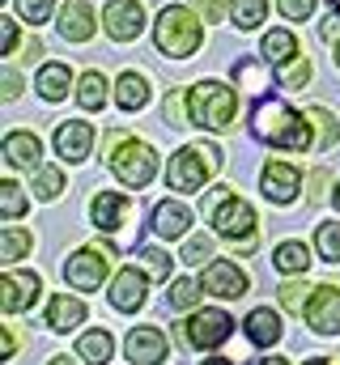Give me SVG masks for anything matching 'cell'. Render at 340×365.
Masks as SVG:
<instances>
[{
  "label": "cell",
  "mask_w": 340,
  "mask_h": 365,
  "mask_svg": "<svg viewBox=\"0 0 340 365\" xmlns=\"http://www.w3.org/2000/svg\"><path fill=\"white\" fill-rule=\"evenodd\" d=\"M251 132L255 140H268L276 149H311V128H306V115H298L289 102L281 98H259L251 110Z\"/></svg>",
  "instance_id": "6da1fadb"
},
{
  "label": "cell",
  "mask_w": 340,
  "mask_h": 365,
  "mask_svg": "<svg viewBox=\"0 0 340 365\" xmlns=\"http://www.w3.org/2000/svg\"><path fill=\"white\" fill-rule=\"evenodd\" d=\"M154 43H158V51L170 56V60H191L200 51V43H204L200 13H191L183 4H166L158 13V21H154Z\"/></svg>",
  "instance_id": "7a4b0ae2"
},
{
  "label": "cell",
  "mask_w": 340,
  "mask_h": 365,
  "mask_svg": "<svg viewBox=\"0 0 340 365\" xmlns=\"http://www.w3.org/2000/svg\"><path fill=\"white\" fill-rule=\"evenodd\" d=\"M239 115V93L221 81H200L187 90V123L191 128H209V132H226L234 128Z\"/></svg>",
  "instance_id": "3957f363"
},
{
  "label": "cell",
  "mask_w": 340,
  "mask_h": 365,
  "mask_svg": "<svg viewBox=\"0 0 340 365\" xmlns=\"http://www.w3.org/2000/svg\"><path fill=\"white\" fill-rule=\"evenodd\" d=\"M221 170V149L217 145H183L174 158H170V170H166V187L170 191H200L209 175Z\"/></svg>",
  "instance_id": "277c9868"
},
{
  "label": "cell",
  "mask_w": 340,
  "mask_h": 365,
  "mask_svg": "<svg viewBox=\"0 0 340 365\" xmlns=\"http://www.w3.org/2000/svg\"><path fill=\"white\" fill-rule=\"evenodd\" d=\"M111 170H115V179L124 182V187H145V182L158 175V153H154V145H145V140H124L115 153H111Z\"/></svg>",
  "instance_id": "5b68a950"
},
{
  "label": "cell",
  "mask_w": 340,
  "mask_h": 365,
  "mask_svg": "<svg viewBox=\"0 0 340 365\" xmlns=\"http://www.w3.org/2000/svg\"><path fill=\"white\" fill-rule=\"evenodd\" d=\"M209 221H213V230L221 234V238H255V208L247 200H239V195H226L213 212H209Z\"/></svg>",
  "instance_id": "8992f818"
},
{
  "label": "cell",
  "mask_w": 340,
  "mask_h": 365,
  "mask_svg": "<svg viewBox=\"0 0 340 365\" xmlns=\"http://www.w3.org/2000/svg\"><path fill=\"white\" fill-rule=\"evenodd\" d=\"M106 268H111V255L85 247V251H77V255H69V264H64V280H69L77 293H94V289H102Z\"/></svg>",
  "instance_id": "52a82bcc"
},
{
  "label": "cell",
  "mask_w": 340,
  "mask_h": 365,
  "mask_svg": "<svg viewBox=\"0 0 340 365\" xmlns=\"http://www.w3.org/2000/svg\"><path fill=\"white\" fill-rule=\"evenodd\" d=\"M230 331H234V319L226 310H196L187 319V344L196 349H217L230 340Z\"/></svg>",
  "instance_id": "ba28073f"
},
{
  "label": "cell",
  "mask_w": 340,
  "mask_h": 365,
  "mask_svg": "<svg viewBox=\"0 0 340 365\" xmlns=\"http://www.w3.org/2000/svg\"><path fill=\"white\" fill-rule=\"evenodd\" d=\"M102 26H106V34L115 43H128V38H136L145 30V4L141 0H111L102 9Z\"/></svg>",
  "instance_id": "9c48e42d"
},
{
  "label": "cell",
  "mask_w": 340,
  "mask_h": 365,
  "mask_svg": "<svg viewBox=\"0 0 340 365\" xmlns=\"http://www.w3.org/2000/svg\"><path fill=\"white\" fill-rule=\"evenodd\" d=\"M124 353L136 365H162L170 353V340L162 327H132L128 340H124Z\"/></svg>",
  "instance_id": "30bf717a"
},
{
  "label": "cell",
  "mask_w": 340,
  "mask_h": 365,
  "mask_svg": "<svg viewBox=\"0 0 340 365\" xmlns=\"http://www.w3.org/2000/svg\"><path fill=\"white\" fill-rule=\"evenodd\" d=\"M306 323L319 331V336H336L340 331V289L336 284H319L306 302Z\"/></svg>",
  "instance_id": "8fae6325"
},
{
  "label": "cell",
  "mask_w": 340,
  "mask_h": 365,
  "mask_svg": "<svg viewBox=\"0 0 340 365\" xmlns=\"http://www.w3.org/2000/svg\"><path fill=\"white\" fill-rule=\"evenodd\" d=\"M39 293H43V280L34 272H4L0 276V306H4L9 314L30 310Z\"/></svg>",
  "instance_id": "7c38bea8"
},
{
  "label": "cell",
  "mask_w": 340,
  "mask_h": 365,
  "mask_svg": "<svg viewBox=\"0 0 340 365\" xmlns=\"http://www.w3.org/2000/svg\"><path fill=\"white\" fill-rule=\"evenodd\" d=\"M200 284L213 297H243L247 293V272L239 264H230V259H213L204 268V276H200Z\"/></svg>",
  "instance_id": "4fadbf2b"
},
{
  "label": "cell",
  "mask_w": 340,
  "mask_h": 365,
  "mask_svg": "<svg viewBox=\"0 0 340 365\" xmlns=\"http://www.w3.org/2000/svg\"><path fill=\"white\" fill-rule=\"evenodd\" d=\"M264 195L272 200V204H294V195H298V187H302V175H298V166H289V162H268L264 166Z\"/></svg>",
  "instance_id": "5bb4252c"
},
{
  "label": "cell",
  "mask_w": 340,
  "mask_h": 365,
  "mask_svg": "<svg viewBox=\"0 0 340 365\" xmlns=\"http://www.w3.org/2000/svg\"><path fill=\"white\" fill-rule=\"evenodd\" d=\"M89 145H94V128L85 119H64L56 128V153L64 162H85L89 158Z\"/></svg>",
  "instance_id": "9a60e30c"
},
{
  "label": "cell",
  "mask_w": 340,
  "mask_h": 365,
  "mask_svg": "<svg viewBox=\"0 0 340 365\" xmlns=\"http://www.w3.org/2000/svg\"><path fill=\"white\" fill-rule=\"evenodd\" d=\"M128 212H132V200L119 195V191H98L94 204H89V217H94V225H98L102 234H115V230L128 221Z\"/></svg>",
  "instance_id": "2e32d148"
},
{
  "label": "cell",
  "mask_w": 340,
  "mask_h": 365,
  "mask_svg": "<svg viewBox=\"0 0 340 365\" xmlns=\"http://www.w3.org/2000/svg\"><path fill=\"white\" fill-rule=\"evenodd\" d=\"M145 280H149V272L145 268H124V272L111 280V306L115 310H141L145 306Z\"/></svg>",
  "instance_id": "e0dca14e"
},
{
  "label": "cell",
  "mask_w": 340,
  "mask_h": 365,
  "mask_svg": "<svg viewBox=\"0 0 340 365\" xmlns=\"http://www.w3.org/2000/svg\"><path fill=\"white\" fill-rule=\"evenodd\" d=\"M60 34L69 38V43H89L94 38V30H98V17H94V9L81 4V0H73V4H64L60 9Z\"/></svg>",
  "instance_id": "ac0fdd59"
},
{
  "label": "cell",
  "mask_w": 340,
  "mask_h": 365,
  "mask_svg": "<svg viewBox=\"0 0 340 365\" xmlns=\"http://www.w3.org/2000/svg\"><path fill=\"white\" fill-rule=\"evenodd\" d=\"M39 158H43V145L34 132H9L4 136V162L13 170H39Z\"/></svg>",
  "instance_id": "d6986e66"
},
{
  "label": "cell",
  "mask_w": 340,
  "mask_h": 365,
  "mask_svg": "<svg viewBox=\"0 0 340 365\" xmlns=\"http://www.w3.org/2000/svg\"><path fill=\"white\" fill-rule=\"evenodd\" d=\"M187 225H191V212H187V204H179V200H162L158 208H154V234L158 238H183L187 234Z\"/></svg>",
  "instance_id": "ffe728a7"
},
{
  "label": "cell",
  "mask_w": 340,
  "mask_h": 365,
  "mask_svg": "<svg viewBox=\"0 0 340 365\" xmlns=\"http://www.w3.org/2000/svg\"><path fill=\"white\" fill-rule=\"evenodd\" d=\"M243 327H247V340L259 344V349H268V344H276V340H281V314H276V310H268V306L251 310Z\"/></svg>",
  "instance_id": "44dd1931"
},
{
  "label": "cell",
  "mask_w": 340,
  "mask_h": 365,
  "mask_svg": "<svg viewBox=\"0 0 340 365\" xmlns=\"http://www.w3.org/2000/svg\"><path fill=\"white\" fill-rule=\"evenodd\" d=\"M85 319V306L77 297H69V293H56L51 302H47V327L51 331H69V327H81Z\"/></svg>",
  "instance_id": "7402d4cb"
},
{
  "label": "cell",
  "mask_w": 340,
  "mask_h": 365,
  "mask_svg": "<svg viewBox=\"0 0 340 365\" xmlns=\"http://www.w3.org/2000/svg\"><path fill=\"white\" fill-rule=\"evenodd\" d=\"M73 86V73H69V64H60V60H51V64H43L39 68V81H34V90L43 93L47 102H60L64 93Z\"/></svg>",
  "instance_id": "603a6c76"
},
{
  "label": "cell",
  "mask_w": 340,
  "mask_h": 365,
  "mask_svg": "<svg viewBox=\"0 0 340 365\" xmlns=\"http://www.w3.org/2000/svg\"><path fill=\"white\" fill-rule=\"evenodd\" d=\"M259 51H264V64L281 68V64H289V60L298 56V38H294L289 30H268L264 43H259Z\"/></svg>",
  "instance_id": "cb8c5ba5"
},
{
  "label": "cell",
  "mask_w": 340,
  "mask_h": 365,
  "mask_svg": "<svg viewBox=\"0 0 340 365\" xmlns=\"http://www.w3.org/2000/svg\"><path fill=\"white\" fill-rule=\"evenodd\" d=\"M111 353H115V344H111V331H106V327L85 331L81 340H77V357H81L85 365H106Z\"/></svg>",
  "instance_id": "d4e9b609"
},
{
  "label": "cell",
  "mask_w": 340,
  "mask_h": 365,
  "mask_svg": "<svg viewBox=\"0 0 340 365\" xmlns=\"http://www.w3.org/2000/svg\"><path fill=\"white\" fill-rule=\"evenodd\" d=\"M115 102H119V110H141L149 102V81L141 73H124L115 86Z\"/></svg>",
  "instance_id": "484cf974"
},
{
  "label": "cell",
  "mask_w": 340,
  "mask_h": 365,
  "mask_svg": "<svg viewBox=\"0 0 340 365\" xmlns=\"http://www.w3.org/2000/svg\"><path fill=\"white\" fill-rule=\"evenodd\" d=\"M34 247V234L21 230V225H4L0 230V259L13 264V259H26V251Z\"/></svg>",
  "instance_id": "4316f807"
},
{
  "label": "cell",
  "mask_w": 340,
  "mask_h": 365,
  "mask_svg": "<svg viewBox=\"0 0 340 365\" xmlns=\"http://www.w3.org/2000/svg\"><path fill=\"white\" fill-rule=\"evenodd\" d=\"M106 77L98 73V68H89L81 73V81H77V102H81L85 110H102V102H106Z\"/></svg>",
  "instance_id": "83f0119b"
},
{
  "label": "cell",
  "mask_w": 340,
  "mask_h": 365,
  "mask_svg": "<svg viewBox=\"0 0 340 365\" xmlns=\"http://www.w3.org/2000/svg\"><path fill=\"white\" fill-rule=\"evenodd\" d=\"M272 264L281 268V272H306L311 268V255H306V242H281L276 247V255H272Z\"/></svg>",
  "instance_id": "f1b7e54d"
},
{
  "label": "cell",
  "mask_w": 340,
  "mask_h": 365,
  "mask_svg": "<svg viewBox=\"0 0 340 365\" xmlns=\"http://www.w3.org/2000/svg\"><path fill=\"white\" fill-rule=\"evenodd\" d=\"M272 64H259V60H239L234 64V81H239V90H268V81H272V73H268Z\"/></svg>",
  "instance_id": "f546056e"
},
{
  "label": "cell",
  "mask_w": 340,
  "mask_h": 365,
  "mask_svg": "<svg viewBox=\"0 0 340 365\" xmlns=\"http://www.w3.org/2000/svg\"><path fill=\"white\" fill-rule=\"evenodd\" d=\"M230 17L239 30H255L268 17V0H230Z\"/></svg>",
  "instance_id": "4dcf8cb0"
},
{
  "label": "cell",
  "mask_w": 340,
  "mask_h": 365,
  "mask_svg": "<svg viewBox=\"0 0 340 365\" xmlns=\"http://www.w3.org/2000/svg\"><path fill=\"white\" fill-rule=\"evenodd\" d=\"M306 81H311V60H306V56H294L289 64L276 68V86H281V90H302Z\"/></svg>",
  "instance_id": "1f68e13d"
},
{
  "label": "cell",
  "mask_w": 340,
  "mask_h": 365,
  "mask_svg": "<svg viewBox=\"0 0 340 365\" xmlns=\"http://www.w3.org/2000/svg\"><path fill=\"white\" fill-rule=\"evenodd\" d=\"M315 251H319L328 264H340V221H319V230H315Z\"/></svg>",
  "instance_id": "d6a6232c"
},
{
  "label": "cell",
  "mask_w": 340,
  "mask_h": 365,
  "mask_svg": "<svg viewBox=\"0 0 340 365\" xmlns=\"http://www.w3.org/2000/svg\"><path fill=\"white\" fill-rule=\"evenodd\" d=\"M306 119L315 123V145H319V149H332V145H336V119H332V110L306 106Z\"/></svg>",
  "instance_id": "836d02e7"
},
{
  "label": "cell",
  "mask_w": 340,
  "mask_h": 365,
  "mask_svg": "<svg viewBox=\"0 0 340 365\" xmlns=\"http://www.w3.org/2000/svg\"><path fill=\"white\" fill-rule=\"evenodd\" d=\"M200 289H204L200 280H187V276H183V280H174V284H170V293H166V306H170V310H191V306L200 302Z\"/></svg>",
  "instance_id": "e575fe53"
},
{
  "label": "cell",
  "mask_w": 340,
  "mask_h": 365,
  "mask_svg": "<svg viewBox=\"0 0 340 365\" xmlns=\"http://www.w3.org/2000/svg\"><path fill=\"white\" fill-rule=\"evenodd\" d=\"M64 191V170L60 166H39L34 170V195L39 200H56Z\"/></svg>",
  "instance_id": "d590c367"
},
{
  "label": "cell",
  "mask_w": 340,
  "mask_h": 365,
  "mask_svg": "<svg viewBox=\"0 0 340 365\" xmlns=\"http://www.w3.org/2000/svg\"><path fill=\"white\" fill-rule=\"evenodd\" d=\"M136 264L154 276V280H166L170 276V255L158 251V247H141V251H136Z\"/></svg>",
  "instance_id": "8d00e7d4"
},
{
  "label": "cell",
  "mask_w": 340,
  "mask_h": 365,
  "mask_svg": "<svg viewBox=\"0 0 340 365\" xmlns=\"http://www.w3.org/2000/svg\"><path fill=\"white\" fill-rule=\"evenodd\" d=\"M0 212H4V221H17L26 212V195L17 182H0Z\"/></svg>",
  "instance_id": "74e56055"
},
{
  "label": "cell",
  "mask_w": 340,
  "mask_h": 365,
  "mask_svg": "<svg viewBox=\"0 0 340 365\" xmlns=\"http://www.w3.org/2000/svg\"><path fill=\"white\" fill-rule=\"evenodd\" d=\"M209 255H213V238L209 234H191L183 242V264H204Z\"/></svg>",
  "instance_id": "f35d334b"
},
{
  "label": "cell",
  "mask_w": 340,
  "mask_h": 365,
  "mask_svg": "<svg viewBox=\"0 0 340 365\" xmlns=\"http://www.w3.org/2000/svg\"><path fill=\"white\" fill-rule=\"evenodd\" d=\"M276 293H281V306L285 310H306V284L302 280H285Z\"/></svg>",
  "instance_id": "ab89813d"
},
{
  "label": "cell",
  "mask_w": 340,
  "mask_h": 365,
  "mask_svg": "<svg viewBox=\"0 0 340 365\" xmlns=\"http://www.w3.org/2000/svg\"><path fill=\"white\" fill-rule=\"evenodd\" d=\"M17 13H21V21H47L51 17V0H17Z\"/></svg>",
  "instance_id": "60d3db41"
},
{
  "label": "cell",
  "mask_w": 340,
  "mask_h": 365,
  "mask_svg": "<svg viewBox=\"0 0 340 365\" xmlns=\"http://www.w3.org/2000/svg\"><path fill=\"white\" fill-rule=\"evenodd\" d=\"M276 9H281V17H289V21H306V17L315 13V0H276Z\"/></svg>",
  "instance_id": "b9f144b4"
},
{
  "label": "cell",
  "mask_w": 340,
  "mask_h": 365,
  "mask_svg": "<svg viewBox=\"0 0 340 365\" xmlns=\"http://www.w3.org/2000/svg\"><path fill=\"white\" fill-rule=\"evenodd\" d=\"M191 9H196L204 21H221V17H226V0H191Z\"/></svg>",
  "instance_id": "7bdbcfd3"
},
{
  "label": "cell",
  "mask_w": 340,
  "mask_h": 365,
  "mask_svg": "<svg viewBox=\"0 0 340 365\" xmlns=\"http://www.w3.org/2000/svg\"><path fill=\"white\" fill-rule=\"evenodd\" d=\"M166 123L170 128H183V90L166 93Z\"/></svg>",
  "instance_id": "ee69618b"
},
{
  "label": "cell",
  "mask_w": 340,
  "mask_h": 365,
  "mask_svg": "<svg viewBox=\"0 0 340 365\" xmlns=\"http://www.w3.org/2000/svg\"><path fill=\"white\" fill-rule=\"evenodd\" d=\"M0 30H4V56H17V21L0 17Z\"/></svg>",
  "instance_id": "f6af8a7d"
},
{
  "label": "cell",
  "mask_w": 340,
  "mask_h": 365,
  "mask_svg": "<svg viewBox=\"0 0 340 365\" xmlns=\"http://www.w3.org/2000/svg\"><path fill=\"white\" fill-rule=\"evenodd\" d=\"M0 86H4V98H17V93H21V81H17V73H13V68H4V73H0Z\"/></svg>",
  "instance_id": "bcb514c9"
},
{
  "label": "cell",
  "mask_w": 340,
  "mask_h": 365,
  "mask_svg": "<svg viewBox=\"0 0 340 365\" xmlns=\"http://www.w3.org/2000/svg\"><path fill=\"white\" fill-rule=\"evenodd\" d=\"M124 140H128V132H106V140H102V153L111 158V153H115V149H119Z\"/></svg>",
  "instance_id": "7dc6e473"
},
{
  "label": "cell",
  "mask_w": 340,
  "mask_h": 365,
  "mask_svg": "<svg viewBox=\"0 0 340 365\" xmlns=\"http://www.w3.org/2000/svg\"><path fill=\"white\" fill-rule=\"evenodd\" d=\"M324 187H328V170H315V175H311V200H319Z\"/></svg>",
  "instance_id": "c3c4849f"
},
{
  "label": "cell",
  "mask_w": 340,
  "mask_h": 365,
  "mask_svg": "<svg viewBox=\"0 0 340 365\" xmlns=\"http://www.w3.org/2000/svg\"><path fill=\"white\" fill-rule=\"evenodd\" d=\"M13 349H17V340H13V331L4 327V336H0V357L9 361V357H13Z\"/></svg>",
  "instance_id": "681fc988"
},
{
  "label": "cell",
  "mask_w": 340,
  "mask_h": 365,
  "mask_svg": "<svg viewBox=\"0 0 340 365\" xmlns=\"http://www.w3.org/2000/svg\"><path fill=\"white\" fill-rule=\"evenodd\" d=\"M47 365H81V361H69V357H51Z\"/></svg>",
  "instance_id": "f907efd6"
},
{
  "label": "cell",
  "mask_w": 340,
  "mask_h": 365,
  "mask_svg": "<svg viewBox=\"0 0 340 365\" xmlns=\"http://www.w3.org/2000/svg\"><path fill=\"white\" fill-rule=\"evenodd\" d=\"M302 365H332L328 357H311V361H302Z\"/></svg>",
  "instance_id": "816d5d0a"
},
{
  "label": "cell",
  "mask_w": 340,
  "mask_h": 365,
  "mask_svg": "<svg viewBox=\"0 0 340 365\" xmlns=\"http://www.w3.org/2000/svg\"><path fill=\"white\" fill-rule=\"evenodd\" d=\"M200 365H234V361H226V357H213V361H200Z\"/></svg>",
  "instance_id": "f5cc1de1"
},
{
  "label": "cell",
  "mask_w": 340,
  "mask_h": 365,
  "mask_svg": "<svg viewBox=\"0 0 340 365\" xmlns=\"http://www.w3.org/2000/svg\"><path fill=\"white\" fill-rule=\"evenodd\" d=\"M259 365H285V361L281 357H268V361H259Z\"/></svg>",
  "instance_id": "db71d44e"
},
{
  "label": "cell",
  "mask_w": 340,
  "mask_h": 365,
  "mask_svg": "<svg viewBox=\"0 0 340 365\" xmlns=\"http://www.w3.org/2000/svg\"><path fill=\"white\" fill-rule=\"evenodd\" d=\"M332 60H336V68H340V43H336V51H332Z\"/></svg>",
  "instance_id": "11a10c76"
},
{
  "label": "cell",
  "mask_w": 340,
  "mask_h": 365,
  "mask_svg": "<svg viewBox=\"0 0 340 365\" xmlns=\"http://www.w3.org/2000/svg\"><path fill=\"white\" fill-rule=\"evenodd\" d=\"M332 200H336V208H340V182H336V195H332Z\"/></svg>",
  "instance_id": "9f6ffc18"
},
{
  "label": "cell",
  "mask_w": 340,
  "mask_h": 365,
  "mask_svg": "<svg viewBox=\"0 0 340 365\" xmlns=\"http://www.w3.org/2000/svg\"><path fill=\"white\" fill-rule=\"evenodd\" d=\"M332 9H336V13H340V0H332Z\"/></svg>",
  "instance_id": "6f0895ef"
}]
</instances>
